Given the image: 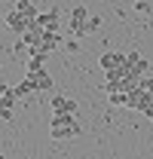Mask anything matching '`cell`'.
I'll list each match as a JSON object with an SVG mask.
<instances>
[{
    "mask_svg": "<svg viewBox=\"0 0 153 159\" xmlns=\"http://www.w3.org/2000/svg\"><path fill=\"white\" fill-rule=\"evenodd\" d=\"M49 135L55 141L76 138V135H80V125H76L74 116H55V113H52V119H49Z\"/></svg>",
    "mask_w": 153,
    "mask_h": 159,
    "instance_id": "6da1fadb",
    "label": "cell"
},
{
    "mask_svg": "<svg viewBox=\"0 0 153 159\" xmlns=\"http://www.w3.org/2000/svg\"><path fill=\"white\" fill-rule=\"evenodd\" d=\"M86 21H89V9L86 6H74L71 9V19H67L71 37H86Z\"/></svg>",
    "mask_w": 153,
    "mask_h": 159,
    "instance_id": "7a4b0ae2",
    "label": "cell"
},
{
    "mask_svg": "<svg viewBox=\"0 0 153 159\" xmlns=\"http://www.w3.org/2000/svg\"><path fill=\"white\" fill-rule=\"evenodd\" d=\"M6 28H9V31H16V34H25V31H28V28H31V25H34V19H28V16H21L19 9H12V12H6Z\"/></svg>",
    "mask_w": 153,
    "mask_h": 159,
    "instance_id": "3957f363",
    "label": "cell"
},
{
    "mask_svg": "<svg viewBox=\"0 0 153 159\" xmlns=\"http://www.w3.org/2000/svg\"><path fill=\"white\" fill-rule=\"evenodd\" d=\"M52 113L55 116H76V101L67 95H52Z\"/></svg>",
    "mask_w": 153,
    "mask_h": 159,
    "instance_id": "277c9868",
    "label": "cell"
},
{
    "mask_svg": "<svg viewBox=\"0 0 153 159\" xmlns=\"http://www.w3.org/2000/svg\"><path fill=\"white\" fill-rule=\"evenodd\" d=\"M126 67H129V74H132V77H144V74H147V67H150V64H147V58H144V55H141V52H126Z\"/></svg>",
    "mask_w": 153,
    "mask_h": 159,
    "instance_id": "5b68a950",
    "label": "cell"
},
{
    "mask_svg": "<svg viewBox=\"0 0 153 159\" xmlns=\"http://www.w3.org/2000/svg\"><path fill=\"white\" fill-rule=\"evenodd\" d=\"M98 67H101L104 74L119 70V67H126V55H123V52H104V55L98 58Z\"/></svg>",
    "mask_w": 153,
    "mask_h": 159,
    "instance_id": "8992f818",
    "label": "cell"
},
{
    "mask_svg": "<svg viewBox=\"0 0 153 159\" xmlns=\"http://www.w3.org/2000/svg\"><path fill=\"white\" fill-rule=\"evenodd\" d=\"M12 101H16V89L3 86L0 89V119L3 122H9V116H12Z\"/></svg>",
    "mask_w": 153,
    "mask_h": 159,
    "instance_id": "52a82bcc",
    "label": "cell"
},
{
    "mask_svg": "<svg viewBox=\"0 0 153 159\" xmlns=\"http://www.w3.org/2000/svg\"><path fill=\"white\" fill-rule=\"evenodd\" d=\"M37 25L43 28V31H58V9H49V12H40L37 16Z\"/></svg>",
    "mask_w": 153,
    "mask_h": 159,
    "instance_id": "ba28073f",
    "label": "cell"
},
{
    "mask_svg": "<svg viewBox=\"0 0 153 159\" xmlns=\"http://www.w3.org/2000/svg\"><path fill=\"white\" fill-rule=\"evenodd\" d=\"M40 70H46V55L34 52V55L28 58V67H25V74H40Z\"/></svg>",
    "mask_w": 153,
    "mask_h": 159,
    "instance_id": "9c48e42d",
    "label": "cell"
},
{
    "mask_svg": "<svg viewBox=\"0 0 153 159\" xmlns=\"http://www.w3.org/2000/svg\"><path fill=\"white\" fill-rule=\"evenodd\" d=\"M31 92H37V80L34 74H25V80L16 86V95H31Z\"/></svg>",
    "mask_w": 153,
    "mask_h": 159,
    "instance_id": "30bf717a",
    "label": "cell"
},
{
    "mask_svg": "<svg viewBox=\"0 0 153 159\" xmlns=\"http://www.w3.org/2000/svg\"><path fill=\"white\" fill-rule=\"evenodd\" d=\"M16 9H19L21 16H28V19H34V21H37V16H40V12H37V6H34L31 0H19V3H16Z\"/></svg>",
    "mask_w": 153,
    "mask_h": 159,
    "instance_id": "8fae6325",
    "label": "cell"
},
{
    "mask_svg": "<svg viewBox=\"0 0 153 159\" xmlns=\"http://www.w3.org/2000/svg\"><path fill=\"white\" fill-rule=\"evenodd\" d=\"M34 80H37V92H49V89H52V77H49L46 70L34 74Z\"/></svg>",
    "mask_w": 153,
    "mask_h": 159,
    "instance_id": "7c38bea8",
    "label": "cell"
},
{
    "mask_svg": "<svg viewBox=\"0 0 153 159\" xmlns=\"http://www.w3.org/2000/svg\"><path fill=\"white\" fill-rule=\"evenodd\" d=\"M98 28H101V19H98V16H89V21H86V34H95Z\"/></svg>",
    "mask_w": 153,
    "mask_h": 159,
    "instance_id": "4fadbf2b",
    "label": "cell"
},
{
    "mask_svg": "<svg viewBox=\"0 0 153 159\" xmlns=\"http://www.w3.org/2000/svg\"><path fill=\"white\" fill-rule=\"evenodd\" d=\"M135 9L138 12H150V0H135Z\"/></svg>",
    "mask_w": 153,
    "mask_h": 159,
    "instance_id": "5bb4252c",
    "label": "cell"
},
{
    "mask_svg": "<svg viewBox=\"0 0 153 159\" xmlns=\"http://www.w3.org/2000/svg\"><path fill=\"white\" fill-rule=\"evenodd\" d=\"M64 46H67V52H80V43H76V37H74V40H67Z\"/></svg>",
    "mask_w": 153,
    "mask_h": 159,
    "instance_id": "9a60e30c",
    "label": "cell"
}]
</instances>
